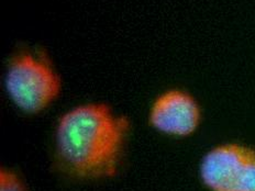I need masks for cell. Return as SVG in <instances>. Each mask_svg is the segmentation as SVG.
I'll return each instance as SVG.
<instances>
[{"label": "cell", "instance_id": "6da1fadb", "mask_svg": "<svg viewBox=\"0 0 255 191\" xmlns=\"http://www.w3.org/2000/svg\"><path fill=\"white\" fill-rule=\"evenodd\" d=\"M129 121L108 104L90 102L66 111L55 130V161L68 177L83 180L117 173Z\"/></svg>", "mask_w": 255, "mask_h": 191}, {"label": "cell", "instance_id": "7a4b0ae2", "mask_svg": "<svg viewBox=\"0 0 255 191\" xmlns=\"http://www.w3.org/2000/svg\"><path fill=\"white\" fill-rule=\"evenodd\" d=\"M4 88L15 107L28 114H36L58 98L62 82L44 57L22 51L8 64Z\"/></svg>", "mask_w": 255, "mask_h": 191}, {"label": "cell", "instance_id": "3957f363", "mask_svg": "<svg viewBox=\"0 0 255 191\" xmlns=\"http://www.w3.org/2000/svg\"><path fill=\"white\" fill-rule=\"evenodd\" d=\"M199 175L209 191H255V148L235 142L212 147Z\"/></svg>", "mask_w": 255, "mask_h": 191}, {"label": "cell", "instance_id": "277c9868", "mask_svg": "<svg viewBox=\"0 0 255 191\" xmlns=\"http://www.w3.org/2000/svg\"><path fill=\"white\" fill-rule=\"evenodd\" d=\"M203 111L193 95L183 89H169L154 100L148 123L161 133L186 137L194 134L201 123Z\"/></svg>", "mask_w": 255, "mask_h": 191}, {"label": "cell", "instance_id": "5b68a950", "mask_svg": "<svg viewBox=\"0 0 255 191\" xmlns=\"http://www.w3.org/2000/svg\"><path fill=\"white\" fill-rule=\"evenodd\" d=\"M0 191H26L22 180L12 169H0Z\"/></svg>", "mask_w": 255, "mask_h": 191}]
</instances>
